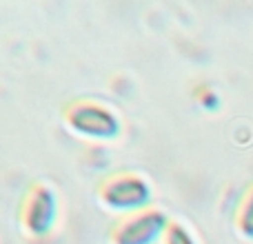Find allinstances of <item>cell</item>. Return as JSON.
Listing matches in <instances>:
<instances>
[{"mask_svg": "<svg viewBox=\"0 0 253 244\" xmlns=\"http://www.w3.org/2000/svg\"><path fill=\"white\" fill-rule=\"evenodd\" d=\"M62 120L71 131L91 140H116L123 133V122L118 116L96 100H74L65 105Z\"/></svg>", "mask_w": 253, "mask_h": 244, "instance_id": "1", "label": "cell"}, {"mask_svg": "<svg viewBox=\"0 0 253 244\" xmlns=\"http://www.w3.org/2000/svg\"><path fill=\"white\" fill-rule=\"evenodd\" d=\"M98 198L111 211L120 213H133V211L147 209L151 200V187L138 173L131 171H118V173L107 175L98 187Z\"/></svg>", "mask_w": 253, "mask_h": 244, "instance_id": "2", "label": "cell"}, {"mask_svg": "<svg viewBox=\"0 0 253 244\" xmlns=\"http://www.w3.org/2000/svg\"><path fill=\"white\" fill-rule=\"evenodd\" d=\"M58 218V200L49 184L36 182L27 189L18 209V224L29 238H44Z\"/></svg>", "mask_w": 253, "mask_h": 244, "instance_id": "3", "label": "cell"}, {"mask_svg": "<svg viewBox=\"0 0 253 244\" xmlns=\"http://www.w3.org/2000/svg\"><path fill=\"white\" fill-rule=\"evenodd\" d=\"M171 220L167 213L156 206L133 211V213L120 215L109 233L111 244H153L165 236Z\"/></svg>", "mask_w": 253, "mask_h": 244, "instance_id": "4", "label": "cell"}, {"mask_svg": "<svg viewBox=\"0 0 253 244\" xmlns=\"http://www.w3.org/2000/svg\"><path fill=\"white\" fill-rule=\"evenodd\" d=\"M236 224H238V229H240L242 236L253 238V187L249 189V193L245 196L240 209H238Z\"/></svg>", "mask_w": 253, "mask_h": 244, "instance_id": "5", "label": "cell"}, {"mask_svg": "<svg viewBox=\"0 0 253 244\" xmlns=\"http://www.w3.org/2000/svg\"><path fill=\"white\" fill-rule=\"evenodd\" d=\"M162 244H198V242L193 240L191 231H189L184 224L171 220L167 231H165V236H162Z\"/></svg>", "mask_w": 253, "mask_h": 244, "instance_id": "6", "label": "cell"}, {"mask_svg": "<svg viewBox=\"0 0 253 244\" xmlns=\"http://www.w3.org/2000/svg\"><path fill=\"white\" fill-rule=\"evenodd\" d=\"M196 98H198V102H200L205 109H215V107L220 105V100H218V96H215L211 89H200V91L196 93Z\"/></svg>", "mask_w": 253, "mask_h": 244, "instance_id": "7", "label": "cell"}]
</instances>
